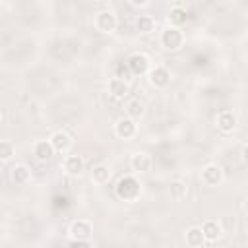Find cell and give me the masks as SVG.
<instances>
[{
    "label": "cell",
    "instance_id": "obj_1",
    "mask_svg": "<svg viewBox=\"0 0 248 248\" xmlns=\"http://www.w3.org/2000/svg\"><path fill=\"white\" fill-rule=\"evenodd\" d=\"M116 196L124 202H134L140 196V182L134 176H124L116 184Z\"/></svg>",
    "mask_w": 248,
    "mask_h": 248
},
{
    "label": "cell",
    "instance_id": "obj_2",
    "mask_svg": "<svg viewBox=\"0 0 248 248\" xmlns=\"http://www.w3.org/2000/svg\"><path fill=\"white\" fill-rule=\"evenodd\" d=\"M161 43H163L165 48H169V50H176V48L182 45V33H180L176 27H169V29L163 31V35H161Z\"/></svg>",
    "mask_w": 248,
    "mask_h": 248
},
{
    "label": "cell",
    "instance_id": "obj_3",
    "mask_svg": "<svg viewBox=\"0 0 248 248\" xmlns=\"http://www.w3.org/2000/svg\"><path fill=\"white\" fill-rule=\"evenodd\" d=\"M128 66H130V70H132L134 76H141L149 68V58L145 54H134V56H130Z\"/></svg>",
    "mask_w": 248,
    "mask_h": 248
},
{
    "label": "cell",
    "instance_id": "obj_4",
    "mask_svg": "<svg viewBox=\"0 0 248 248\" xmlns=\"http://www.w3.org/2000/svg\"><path fill=\"white\" fill-rule=\"evenodd\" d=\"M95 25H97L99 31L108 33V31H112L116 27V19H114V16L110 12H101L97 16V19H95Z\"/></svg>",
    "mask_w": 248,
    "mask_h": 248
},
{
    "label": "cell",
    "instance_id": "obj_5",
    "mask_svg": "<svg viewBox=\"0 0 248 248\" xmlns=\"http://www.w3.org/2000/svg\"><path fill=\"white\" fill-rule=\"evenodd\" d=\"M169 79H170V74H169V70L167 68H153L151 70V74H149V81L153 83V85H157V87H165L167 83H169Z\"/></svg>",
    "mask_w": 248,
    "mask_h": 248
},
{
    "label": "cell",
    "instance_id": "obj_6",
    "mask_svg": "<svg viewBox=\"0 0 248 248\" xmlns=\"http://www.w3.org/2000/svg\"><path fill=\"white\" fill-rule=\"evenodd\" d=\"M116 134H118L120 138H124V140L132 138V136L136 134V124H134V120H132V118H120V120L116 122Z\"/></svg>",
    "mask_w": 248,
    "mask_h": 248
},
{
    "label": "cell",
    "instance_id": "obj_7",
    "mask_svg": "<svg viewBox=\"0 0 248 248\" xmlns=\"http://www.w3.org/2000/svg\"><path fill=\"white\" fill-rule=\"evenodd\" d=\"M54 145L50 143V140L48 141H37L35 143V155H37V159L39 161H48L52 155H54Z\"/></svg>",
    "mask_w": 248,
    "mask_h": 248
},
{
    "label": "cell",
    "instance_id": "obj_8",
    "mask_svg": "<svg viewBox=\"0 0 248 248\" xmlns=\"http://www.w3.org/2000/svg\"><path fill=\"white\" fill-rule=\"evenodd\" d=\"M217 126H219L223 132H231V130L236 126V118H234V114L229 112V110L219 112V116H217Z\"/></svg>",
    "mask_w": 248,
    "mask_h": 248
},
{
    "label": "cell",
    "instance_id": "obj_9",
    "mask_svg": "<svg viewBox=\"0 0 248 248\" xmlns=\"http://www.w3.org/2000/svg\"><path fill=\"white\" fill-rule=\"evenodd\" d=\"M50 143L54 145L56 151H66L70 147V136L66 132H54L50 136Z\"/></svg>",
    "mask_w": 248,
    "mask_h": 248
},
{
    "label": "cell",
    "instance_id": "obj_10",
    "mask_svg": "<svg viewBox=\"0 0 248 248\" xmlns=\"http://www.w3.org/2000/svg\"><path fill=\"white\" fill-rule=\"evenodd\" d=\"M149 167H151L149 155H145V153H136V155L132 157V169H134V170L145 172V170H149Z\"/></svg>",
    "mask_w": 248,
    "mask_h": 248
},
{
    "label": "cell",
    "instance_id": "obj_11",
    "mask_svg": "<svg viewBox=\"0 0 248 248\" xmlns=\"http://www.w3.org/2000/svg\"><path fill=\"white\" fill-rule=\"evenodd\" d=\"M221 178H223V172H221V169L217 165H207L203 169V180L207 184H219Z\"/></svg>",
    "mask_w": 248,
    "mask_h": 248
},
{
    "label": "cell",
    "instance_id": "obj_12",
    "mask_svg": "<svg viewBox=\"0 0 248 248\" xmlns=\"http://www.w3.org/2000/svg\"><path fill=\"white\" fill-rule=\"evenodd\" d=\"M70 232H72L74 238H87V236L91 234V225H89L87 221H76V223L72 225Z\"/></svg>",
    "mask_w": 248,
    "mask_h": 248
},
{
    "label": "cell",
    "instance_id": "obj_13",
    "mask_svg": "<svg viewBox=\"0 0 248 248\" xmlns=\"http://www.w3.org/2000/svg\"><path fill=\"white\" fill-rule=\"evenodd\" d=\"M108 87H110V93H112L114 97H118V99H122V97L128 95V83H126L124 79H120V78H114Z\"/></svg>",
    "mask_w": 248,
    "mask_h": 248
},
{
    "label": "cell",
    "instance_id": "obj_14",
    "mask_svg": "<svg viewBox=\"0 0 248 248\" xmlns=\"http://www.w3.org/2000/svg\"><path fill=\"white\" fill-rule=\"evenodd\" d=\"M64 169L70 172V174H81L83 170V161L78 157V155H70L64 163Z\"/></svg>",
    "mask_w": 248,
    "mask_h": 248
},
{
    "label": "cell",
    "instance_id": "obj_15",
    "mask_svg": "<svg viewBox=\"0 0 248 248\" xmlns=\"http://www.w3.org/2000/svg\"><path fill=\"white\" fill-rule=\"evenodd\" d=\"M203 240H205V234H203V231L202 229H190L188 232H186V242L190 244V246H202L203 244Z\"/></svg>",
    "mask_w": 248,
    "mask_h": 248
},
{
    "label": "cell",
    "instance_id": "obj_16",
    "mask_svg": "<svg viewBox=\"0 0 248 248\" xmlns=\"http://www.w3.org/2000/svg\"><path fill=\"white\" fill-rule=\"evenodd\" d=\"M203 234H205V240H215L219 234H221V227L215 223V221H205L203 227H202Z\"/></svg>",
    "mask_w": 248,
    "mask_h": 248
},
{
    "label": "cell",
    "instance_id": "obj_17",
    "mask_svg": "<svg viewBox=\"0 0 248 248\" xmlns=\"http://www.w3.org/2000/svg\"><path fill=\"white\" fill-rule=\"evenodd\" d=\"M12 178H14V182H17V184L27 182V178H29V169L23 167V165L14 167V169H12Z\"/></svg>",
    "mask_w": 248,
    "mask_h": 248
},
{
    "label": "cell",
    "instance_id": "obj_18",
    "mask_svg": "<svg viewBox=\"0 0 248 248\" xmlns=\"http://www.w3.org/2000/svg\"><path fill=\"white\" fill-rule=\"evenodd\" d=\"M186 10L184 8H172L170 10V14H169V19H170V23L172 25H182V23H186Z\"/></svg>",
    "mask_w": 248,
    "mask_h": 248
},
{
    "label": "cell",
    "instance_id": "obj_19",
    "mask_svg": "<svg viewBox=\"0 0 248 248\" xmlns=\"http://www.w3.org/2000/svg\"><path fill=\"white\" fill-rule=\"evenodd\" d=\"M126 112H128L130 118H138V116L143 114V105H141L138 99H132V101H128V105H126Z\"/></svg>",
    "mask_w": 248,
    "mask_h": 248
},
{
    "label": "cell",
    "instance_id": "obj_20",
    "mask_svg": "<svg viewBox=\"0 0 248 248\" xmlns=\"http://www.w3.org/2000/svg\"><path fill=\"white\" fill-rule=\"evenodd\" d=\"M136 29L140 33H149L153 29V19L149 16H140L138 21H136Z\"/></svg>",
    "mask_w": 248,
    "mask_h": 248
},
{
    "label": "cell",
    "instance_id": "obj_21",
    "mask_svg": "<svg viewBox=\"0 0 248 248\" xmlns=\"http://www.w3.org/2000/svg\"><path fill=\"white\" fill-rule=\"evenodd\" d=\"M108 176H110L108 167H105V165H97V167H93V180H97V182H107Z\"/></svg>",
    "mask_w": 248,
    "mask_h": 248
},
{
    "label": "cell",
    "instance_id": "obj_22",
    "mask_svg": "<svg viewBox=\"0 0 248 248\" xmlns=\"http://www.w3.org/2000/svg\"><path fill=\"white\" fill-rule=\"evenodd\" d=\"M114 74H116V78H120V79H124V81H128L134 74H132V70H130V66H128V62L124 64V62H118L116 64V68H114Z\"/></svg>",
    "mask_w": 248,
    "mask_h": 248
},
{
    "label": "cell",
    "instance_id": "obj_23",
    "mask_svg": "<svg viewBox=\"0 0 248 248\" xmlns=\"http://www.w3.org/2000/svg\"><path fill=\"white\" fill-rule=\"evenodd\" d=\"M12 155H14V145L10 141H0V157L4 161H8Z\"/></svg>",
    "mask_w": 248,
    "mask_h": 248
},
{
    "label": "cell",
    "instance_id": "obj_24",
    "mask_svg": "<svg viewBox=\"0 0 248 248\" xmlns=\"http://www.w3.org/2000/svg\"><path fill=\"white\" fill-rule=\"evenodd\" d=\"M170 192H172V196H176V198H178V196H180V192H182V184H180V182H174V184L170 186Z\"/></svg>",
    "mask_w": 248,
    "mask_h": 248
},
{
    "label": "cell",
    "instance_id": "obj_25",
    "mask_svg": "<svg viewBox=\"0 0 248 248\" xmlns=\"http://www.w3.org/2000/svg\"><path fill=\"white\" fill-rule=\"evenodd\" d=\"M242 159L248 163V145H244V147H242Z\"/></svg>",
    "mask_w": 248,
    "mask_h": 248
},
{
    "label": "cell",
    "instance_id": "obj_26",
    "mask_svg": "<svg viewBox=\"0 0 248 248\" xmlns=\"http://www.w3.org/2000/svg\"><path fill=\"white\" fill-rule=\"evenodd\" d=\"M130 2H132V4H136V6H143L147 0H130Z\"/></svg>",
    "mask_w": 248,
    "mask_h": 248
},
{
    "label": "cell",
    "instance_id": "obj_27",
    "mask_svg": "<svg viewBox=\"0 0 248 248\" xmlns=\"http://www.w3.org/2000/svg\"><path fill=\"white\" fill-rule=\"evenodd\" d=\"M246 209H248V202H246Z\"/></svg>",
    "mask_w": 248,
    "mask_h": 248
}]
</instances>
